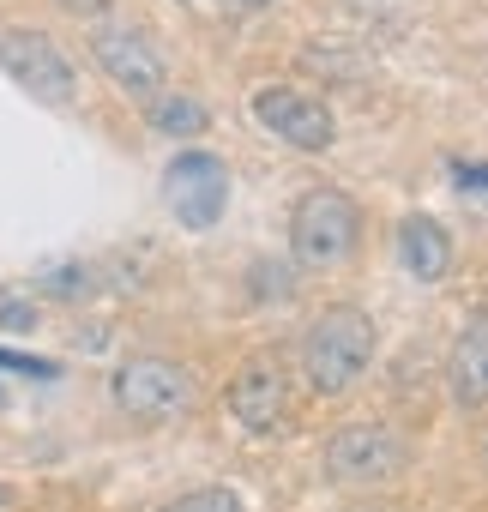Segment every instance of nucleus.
<instances>
[{
    "label": "nucleus",
    "mask_w": 488,
    "mask_h": 512,
    "mask_svg": "<svg viewBox=\"0 0 488 512\" xmlns=\"http://www.w3.org/2000/svg\"><path fill=\"white\" fill-rule=\"evenodd\" d=\"M145 127L163 133V139H199L211 127V109L199 97H187V91H157L145 103Z\"/></svg>",
    "instance_id": "obj_12"
},
{
    "label": "nucleus",
    "mask_w": 488,
    "mask_h": 512,
    "mask_svg": "<svg viewBox=\"0 0 488 512\" xmlns=\"http://www.w3.org/2000/svg\"><path fill=\"white\" fill-rule=\"evenodd\" d=\"M356 241H362V211H356V199L344 187H314V193L296 199V211H290V247H296V260L308 272L344 266L350 253H356Z\"/></svg>",
    "instance_id": "obj_2"
},
{
    "label": "nucleus",
    "mask_w": 488,
    "mask_h": 512,
    "mask_svg": "<svg viewBox=\"0 0 488 512\" xmlns=\"http://www.w3.org/2000/svg\"><path fill=\"white\" fill-rule=\"evenodd\" d=\"M398 260H404L410 278L434 284V278L452 272V235H446L428 211H410V217L398 223Z\"/></svg>",
    "instance_id": "obj_11"
},
{
    "label": "nucleus",
    "mask_w": 488,
    "mask_h": 512,
    "mask_svg": "<svg viewBox=\"0 0 488 512\" xmlns=\"http://www.w3.org/2000/svg\"><path fill=\"white\" fill-rule=\"evenodd\" d=\"M61 7H67V13H79V19H97L103 7H115V0H61Z\"/></svg>",
    "instance_id": "obj_18"
},
{
    "label": "nucleus",
    "mask_w": 488,
    "mask_h": 512,
    "mask_svg": "<svg viewBox=\"0 0 488 512\" xmlns=\"http://www.w3.org/2000/svg\"><path fill=\"white\" fill-rule=\"evenodd\" d=\"M446 392L458 410H482L488 404V314H470L452 338L446 356Z\"/></svg>",
    "instance_id": "obj_10"
},
{
    "label": "nucleus",
    "mask_w": 488,
    "mask_h": 512,
    "mask_svg": "<svg viewBox=\"0 0 488 512\" xmlns=\"http://www.w3.org/2000/svg\"><path fill=\"white\" fill-rule=\"evenodd\" d=\"M374 362V320L350 302L326 308L308 332H302V374L320 398H344Z\"/></svg>",
    "instance_id": "obj_1"
},
{
    "label": "nucleus",
    "mask_w": 488,
    "mask_h": 512,
    "mask_svg": "<svg viewBox=\"0 0 488 512\" xmlns=\"http://www.w3.org/2000/svg\"><path fill=\"white\" fill-rule=\"evenodd\" d=\"M344 512H398V506H386V500H362V506H344Z\"/></svg>",
    "instance_id": "obj_19"
},
{
    "label": "nucleus",
    "mask_w": 488,
    "mask_h": 512,
    "mask_svg": "<svg viewBox=\"0 0 488 512\" xmlns=\"http://www.w3.org/2000/svg\"><path fill=\"white\" fill-rule=\"evenodd\" d=\"M248 115H254L266 133H278L284 145L308 151V157L332 151V139H338L332 109H326L320 97H308V91H290V85H260V91H254V103H248Z\"/></svg>",
    "instance_id": "obj_8"
},
{
    "label": "nucleus",
    "mask_w": 488,
    "mask_h": 512,
    "mask_svg": "<svg viewBox=\"0 0 488 512\" xmlns=\"http://www.w3.org/2000/svg\"><path fill=\"white\" fill-rule=\"evenodd\" d=\"M163 512H241V494L229 482H205V488H187L181 500H169Z\"/></svg>",
    "instance_id": "obj_14"
},
{
    "label": "nucleus",
    "mask_w": 488,
    "mask_h": 512,
    "mask_svg": "<svg viewBox=\"0 0 488 512\" xmlns=\"http://www.w3.org/2000/svg\"><path fill=\"white\" fill-rule=\"evenodd\" d=\"M0 67L13 73L19 91H31V97L49 103V109H61V103L79 97V67H73V55H67L49 31H31V25L0 31Z\"/></svg>",
    "instance_id": "obj_5"
},
{
    "label": "nucleus",
    "mask_w": 488,
    "mask_h": 512,
    "mask_svg": "<svg viewBox=\"0 0 488 512\" xmlns=\"http://www.w3.org/2000/svg\"><path fill=\"white\" fill-rule=\"evenodd\" d=\"M0 368H13V374H55L49 362H31V356H19V350H0Z\"/></svg>",
    "instance_id": "obj_17"
},
{
    "label": "nucleus",
    "mask_w": 488,
    "mask_h": 512,
    "mask_svg": "<svg viewBox=\"0 0 488 512\" xmlns=\"http://www.w3.org/2000/svg\"><path fill=\"white\" fill-rule=\"evenodd\" d=\"M37 290L43 296H55V302H91L97 290H103V266H49L43 278H37Z\"/></svg>",
    "instance_id": "obj_13"
},
{
    "label": "nucleus",
    "mask_w": 488,
    "mask_h": 512,
    "mask_svg": "<svg viewBox=\"0 0 488 512\" xmlns=\"http://www.w3.org/2000/svg\"><path fill=\"white\" fill-rule=\"evenodd\" d=\"M223 404H229V416L248 428V434H272L284 416H290V380H284V368L278 362H248L235 380H229V392H223Z\"/></svg>",
    "instance_id": "obj_9"
},
{
    "label": "nucleus",
    "mask_w": 488,
    "mask_h": 512,
    "mask_svg": "<svg viewBox=\"0 0 488 512\" xmlns=\"http://www.w3.org/2000/svg\"><path fill=\"white\" fill-rule=\"evenodd\" d=\"M163 199H169L175 223H187V229L223 223V211H229V169H223V157H211V151H181V157L163 169Z\"/></svg>",
    "instance_id": "obj_7"
},
{
    "label": "nucleus",
    "mask_w": 488,
    "mask_h": 512,
    "mask_svg": "<svg viewBox=\"0 0 488 512\" xmlns=\"http://www.w3.org/2000/svg\"><path fill=\"white\" fill-rule=\"evenodd\" d=\"M91 61L103 67V79L115 91H127L139 103H151L163 91V79H169V61H163L157 37L145 25H127V19H109V25L91 31Z\"/></svg>",
    "instance_id": "obj_4"
},
{
    "label": "nucleus",
    "mask_w": 488,
    "mask_h": 512,
    "mask_svg": "<svg viewBox=\"0 0 488 512\" xmlns=\"http://www.w3.org/2000/svg\"><path fill=\"white\" fill-rule=\"evenodd\" d=\"M0 512H13V494H7V488H0Z\"/></svg>",
    "instance_id": "obj_21"
},
{
    "label": "nucleus",
    "mask_w": 488,
    "mask_h": 512,
    "mask_svg": "<svg viewBox=\"0 0 488 512\" xmlns=\"http://www.w3.org/2000/svg\"><path fill=\"white\" fill-rule=\"evenodd\" d=\"M272 0H235V13H266Z\"/></svg>",
    "instance_id": "obj_20"
},
{
    "label": "nucleus",
    "mask_w": 488,
    "mask_h": 512,
    "mask_svg": "<svg viewBox=\"0 0 488 512\" xmlns=\"http://www.w3.org/2000/svg\"><path fill=\"white\" fill-rule=\"evenodd\" d=\"M0 326H7V332H31V326H37V308L19 302V296H13V302H0Z\"/></svg>",
    "instance_id": "obj_16"
},
{
    "label": "nucleus",
    "mask_w": 488,
    "mask_h": 512,
    "mask_svg": "<svg viewBox=\"0 0 488 512\" xmlns=\"http://www.w3.org/2000/svg\"><path fill=\"white\" fill-rule=\"evenodd\" d=\"M404 470V440L386 422H350L326 440V476L344 488H380Z\"/></svg>",
    "instance_id": "obj_6"
},
{
    "label": "nucleus",
    "mask_w": 488,
    "mask_h": 512,
    "mask_svg": "<svg viewBox=\"0 0 488 512\" xmlns=\"http://www.w3.org/2000/svg\"><path fill=\"white\" fill-rule=\"evenodd\" d=\"M248 284H254L260 302H290V296H296V278H290V266H278V260H260V266L248 272Z\"/></svg>",
    "instance_id": "obj_15"
},
{
    "label": "nucleus",
    "mask_w": 488,
    "mask_h": 512,
    "mask_svg": "<svg viewBox=\"0 0 488 512\" xmlns=\"http://www.w3.org/2000/svg\"><path fill=\"white\" fill-rule=\"evenodd\" d=\"M109 392H115V404H121L127 416H139V422H175V416L193 410L199 380H193V368H181V362H169V356H133V362L115 368Z\"/></svg>",
    "instance_id": "obj_3"
}]
</instances>
